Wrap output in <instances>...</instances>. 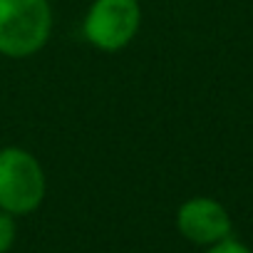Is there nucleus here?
Masks as SVG:
<instances>
[{
	"label": "nucleus",
	"instance_id": "1",
	"mask_svg": "<svg viewBox=\"0 0 253 253\" xmlns=\"http://www.w3.org/2000/svg\"><path fill=\"white\" fill-rule=\"evenodd\" d=\"M50 30L47 0H0V55L28 57L47 42Z\"/></svg>",
	"mask_w": 253,
	"mask_h": 253
},
{
	"label": "nucleus",
	"instance_id": "2",
	"mask_svg": "<svg viewBox=\"0 0 253 253\" xmlns=\"http://www.w3.org/2000/svg\"><path fill=\"white\" fill-rule=\"evenodd\" d=\"M45 199V171L40 162L18 147L0 149V209L25 216Z\"/></svg>",
	"mask_w": 253,
	"mask_h": 253
},
{
	"label": "nucleus",
	"instance_id": "3",
	"mask_svg": "<svg viewBox=\"0 0 253 253\" xmlns=\"http://www.w3.org/2000/svg\"><path fill=\"white\" fill-rule=\"evenodd\" d=\"M142 8L137 0H94L84 18V38L107 52L122 50L137 35Z\"/></svg>",
	"mask_w": 253,
	"mask_h": 253
},
{
	"label": "nucleus",
	"instance_id": "4",
	"mask_svg": "<svg viewBox=\"0 0 253 253\" xmlns=\"http://www.w3.org/2000/svg\"><path fill=\"white\" fill-rule=\"evenodd\" d=\"M176 226L186 241L199 243V246H213L231 236L228 211L218 201L206 199V196H196L181 204L176 213Z\"/></svg>",
	"mask_w": 253,
	"mask_h": 253
},
{
	"label": "nucleus",
	"instance_id": "5",
	"mask_svg": "<svg viewBox=\"0 0 253 253\" xmlns=\"http://www.w3.org/2000/svg\"><path fill=\"white\" fill-rule=\"evenodd\" d=\"M15 241V221L13 213L0 209V253H8Z\"/></svg>",
	"mask_w": 253,
	"mask_h": 253
},
{
	"label": "nucleus",
	"instance_id": "6",
	"mask_svg": "<svg viewBox=\"0 0 253 253\" xmlns=\"http://www.w3.org/2000/svg\"><path fill=\"white\" fill-rule=\"evenodd\" d=\"M206 253H251L243 243H238V241H233V238H223V241H218V243H213Z\"/></svg>",
	"mask_w": 253,
	"mask_h": 253
}]
</instances>
